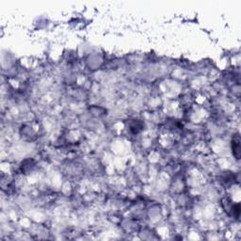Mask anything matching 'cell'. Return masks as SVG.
<instances>
[{"mask_svg": "<svg viewBox=\"0 0 241 241\" xmlns=\"http://www.w3.org/2000/svg\"><path fill=\"white\" fill-rule=\"evenodd\" d=\"M239 138L237 137L236 139L233 140V155L237 159H239V153H240V147H239Z\"/></svg>", "mask_w": 241, "mask_h": 241, "instance_id": "cell-1", "label": "cell"}]
</instances>
